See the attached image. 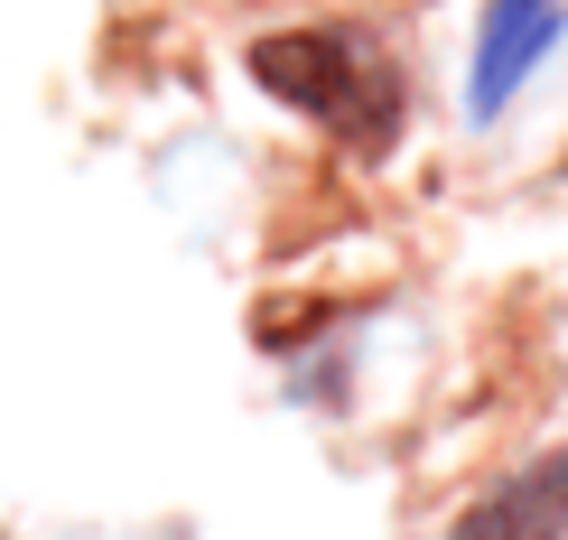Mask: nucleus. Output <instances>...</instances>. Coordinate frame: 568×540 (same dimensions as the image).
<instances>
[{
  "mask_svg": "<svg viewBox=\"0 0 568 540\" xmlns=\"http://www.w3.org/2000/svg\"><path fill=\"white\" fill-rule=\"evenodd\" d=\"M559 29H568V0H485L476 57H466V112L494 122V112L540 75V57L559 47Z\"/></svg>",
  "mask_w": 568,
  "mask_h": 540,
  "instance_id": "nucleus-2",
  "label": "nucleus"
},
{
  "mask_svg": "<svg viewBox=\"0 0 568 540\" xmlns=\"http://www.w3.org/2000/svg\"><path fill=\"white\" fill-rule=\"evenodd\" d=\"M252 75H262L280 103L317 112V122H336L354 140H383L400 122V84L392 65L373 57L364 29H298V38H271L252 47Z\"/></svg>",
  "mask_w": 568,
  "mask_h": 540,
  "instance_id": "nucleus-1",
  "label": "nucleus"
},
{
  "mask_svg": "<svg viewBox=\"0 0 568 540\" xmlns=\"http://www.w3.org/2000/svg\"><path fill=\"white\" fill-rule=\"evenodd\" d=\"M457 540H568V457L531 466L513 495H494L476 522H457Z\"/></svg>",
  "mask_w": 568,
  "mask_h": 540,
  "instance_id": "nucleus-3",
  "label": "nucleus"
}]
</instances>
